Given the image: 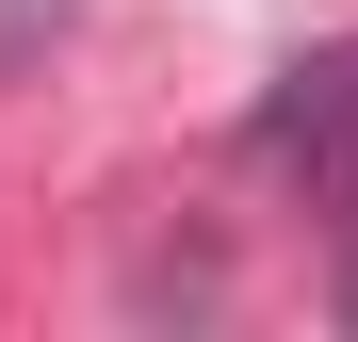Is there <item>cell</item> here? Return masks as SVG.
Returning <instances> with one entry per match:
<instances>
[{
	"label": "cell",
	"mask_w": 358,
	"mask_h": 342,
	"mask_svg": "<svg viewBox=\"0 0 358 342\" xmlns=\"http://www.w3.org/2000/svg\"><path fill=\"white\" fill-rule=\"evenodd\" d=\"M245 147L277 163V180H310V196H358V33H342V49H310V66L245 114Z\"/></svg>",
	"instance_id": "obj_1"
}]
</instances>
